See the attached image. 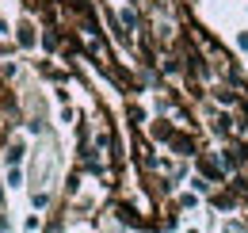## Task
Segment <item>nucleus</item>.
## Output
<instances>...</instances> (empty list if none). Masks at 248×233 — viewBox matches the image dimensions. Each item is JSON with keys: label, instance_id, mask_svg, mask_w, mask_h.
Segmentation results:
<instances>
[{"label": "nucleus", "instance_id": "f03ea898", "mask_svg": "<svg viewBox=\"0 0 248 233\" xmlns=\"http://www.w3.org/2000/svg\"><path fill=\"white\" fill-rule=\"evenodd\" d=\"M19 42H23V46H34V31H31V23H23V27H19Z\"/></svg>", "mask_w": 248, "mask_h": 233}, {"label": "nucleus", "instance_id": "7ed1b4c3", "mask_svg": "<svg viewBox=\"0 0 248 233\" xmlns=\"http://www.w3.org/2000/svg\"><path fill=\"white\" fill-rule=\"evenodd\" d=\"M8 165H23V146H12V149H8Z\"/></svg>", "mask_w": 248, "mask_h": 233}, {"label": "nucleus", "instance_id": "f257e3e1", "mask_svg": "<svg viewBox=\"0 0 248 233\" xmlns=\"http://www.w3.org/2000/svg\"><path fill=\"white\" fill-rule=\"evenodd\" d=\"M8 183H12V187L23 183V168H19V165H8Z\"/></svg>", "mask_w": 248, "mask_h": 233}]
</instances>
